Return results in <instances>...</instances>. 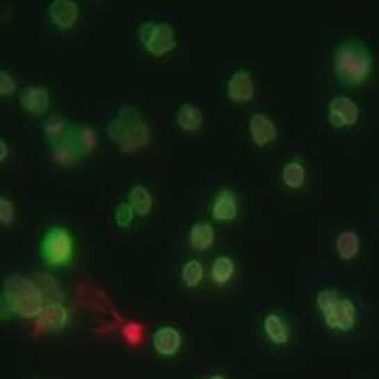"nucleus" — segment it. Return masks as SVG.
Wrapping results in <instances>:
<instances>
[{"label": "nucleus", "mask_w": 379, "mask_h": 379, "mask_svg": "<svg viewBox=\"0 0 379 379\" xmlns=\"http://www.w3.org/2000/svg\"><path fill=\"white\" fill-rule=\"evenodd\" d=\"M175 118H177L179 129L186 131V133H194V131H198L202 127V112L194 104H182L177 108V116Z\"/></svg>", "instance_id": "nucleus-16"}, {"label": "nucleus", "mask_w": 379, "mask_h": 379, "mask_svg": "<svg viewBox=\"0 0 379 379\" xmlns=\"http://www.w3.org/2000/svg\"><path fill=\"white\" fill-rule=\"evenodd\" d=\"M264 333L276 346H282V344L289 341V325L278 314H268L264 318Z\"/></svg>", "instance_id": "nucleus-17"}, {"label": "nucleus", "mask_w": 379, "mask_h": 379, "mask_svg": "<svg viewBox=\"0 0 379 379\" xmlns=\"http://www.w3.org/2000/svg\"><path fill=\"white\" fill-rule=\"evenodd\" d=\"M45 293L42 289L28 276L11 274L3 282V316H22V318H38L45 310Z\"/></svg>", "instance_id": "nucleus-1"}, {"label": "nucleus", "mask_w": 379, "mask_h": 379, "mask_svg": "<svg viewBox=\"0 0 379 379\" xmlns=\"http://www.w3.org/2000/svg\"><path fill=\"white\" fill-rule=\"evenodd\" d=\"M147 141H150V129L143 122V118H137L133 122V127H131L129 137L118 147H120V152H127V154H131V152H137L139 147L147 145Z\"/></svg>", "instance_id": "nucleus-15"}, {"label": "nucleus", "mask_w": 379, "mask_h": 379, "mask_svg": "<svg viewBox=\"0 0 379 379\" xmlns=\"http://www.w3.org/2000/svg\"><path fill=\"white\" fill-rule=\"evenodd\" d=\"M129 204L133 207V211L141 217L150 215L152 211V194L147 188L143 186H133L131 192H129Z\"/></svg>", "instance_id": "nucleus-21"}, {"label": "nucleus", "mask_w": 379, "mask_h": 379, "mask_svg": "<svg viewBox=\"0 0 379 379\" xmlns=\"http://www.w3.org/2000/svg\"><path fill=\"white\" fill-rule=\"evenodd\" d=\"M137 36H139V42L143 45V49L154 57H163V55L171 53L173 49H177V38H175L173 26H169L165 22L139 24Z\"/></svg>", "instance_id": "nucleus-5"}, {"label": "nucleus", "mask_w": 379, "mask_h": 379, "mask_svg": "<svg viewBox=\"0 0 379 379\" xmlns=\"http://www.w3.org/2000/svg\"><path fill=\"white\" fill-rule=\"evenodd\" d=\"M152 346L161 356H175L182 348V335L173 327H161L152 337Z\"/></svg>", "instance_id": "nucleus-14"}, {"label": "nucleus", "mask_w": 379, "mask_h": 379, "mask_svg": "<svg viewBox=\"0 0 379 379\" xmlns=\"http://www.w3.org/2000/svg\"><path fill=\"white\" fill-rule=\"evenodd\" d=\"M360 116L358 104L350 97H333L329 102V120L333 127H352Z\"/></svg>", "instance_id": "nucleus-6"}, {"label": "nucleus", "mask_w": 379, "mask_h": 379, "mask_svg": "<svg viewBox=\"0 0 379 379\" xmlns=\"http://www.w3.org/2000/svg\"><path fill=\"white\" fill-rule=\"evenodd\" d=\"M255 93V85H253V76L249 70H236L230 76V83H227V97L236 104H245L251 102Z\"/></svg>", "instance_id": "nucleus-8"}, {"label": "nucleus", "mask_w": 379, "mask_h": 379, "mask_svg": "<svg viewBox=\"0 0 379 379\" xmlns=\"http://www.w3.org/2000/svg\"><path fill=\"white\" fill-rule=\"evenodd\" d=\"M234 259L227 257V255H219L215 261H213V268H211V278L215 284H227L234 276Z\"/></svg>", "instance_id": "nucleus-19"}, {"label": "nucleus", "mask_w": 379, "mask_h": 379, "mask_svg": "<svg viewBox=\"0 0 379 379\" xmlns=\"http://www.w3.org/2000/svg\"><path fill=\"white\" fill-rule=\"evenodd\" d=\"M249 133H251V139L255 141V145L264 147L276 139V124L266 114H253L249 120Z\"/></svg>", "instance_id": "nucleus-12"}, {"label": "nucleus", "mask_w": 379, "mask_h": 379, "mask_svg": "<svg viewBox=\"0 0 379 379\" xmlns=\"http://www.w3.org/2000/svg\"><path fill=\"white\" fill-rule=\"evenodd\" d=\"M70 127H72V124H67L61 116H51V118L45 122L42 131H45V135H47V139L51 141V145H55V143H59V141H63V139L67 137Z\"/></svg>", "instance_id": "nucleus-23"}, {"label": "nucleus", "mask_w": 379, "mask_h": 379, "mask_svg": "<svg viewBox=\"0 0 379 379\" xmlns=\"http://www.w3.org/2000/svg\"><path fill=\"white\" fill-rule=\"evenodd\" d=\"M13 215H15L13 202L3 196V198H0V221H3V225H9L13 221Z\"/></svg>", "instance_id": "nucleus-28"}, {"label": "nucleus", "mask_w": 379, "mask_h": 379, "mask_svg": "<svg viewBox=\"0 0 379 379\" xmlns=\"http://www.w3.org/2000/svg\"><path fill=\"white\" fill-rule=\"evenodd\" d=\"M335 249H337V255L341 257V259H352V257H356L358 255V251H360V239H358V234L356 232H341L339 236H337V241H335Z\"/></svg>", "instance_id": "nucleus-20"}, {"label": "nucleus", "mask_w": 379, "mask_h": 379, "mask_svg": "<svg viewBox=\"0 0 379 379\" xmlns=\"http://www.w3.org/2000/svg\"><path fill=\"white\" fill-rule=\"evenodd\" d=\"M282 182L287 188L297 190L306 182V167H303L299 161H291L282 167Z\"/></svg>", "instance_id": "nucleus-22"}, {"label": "nucleus", "mask_w": 379, "mask_h": 379, "mask_svg": "<svg viewBox=\"0 0 379 379\" xmlns=\"http://www.w3.org/2000/svg\"><path fill=\"white\" fill-rule=\"evenodd\" d=\"M202 276H204V270H202V264H200V261L190 259V261L184 264V268H182V278H184V284H186V287H190V289L198 287L200 280H202Z\"/></svg>", "instance_id": "nucleus-25"}, {"label": "nucleus", "mask_w": 379, "mask_h": 379, "mask_svg": "<svg viewBox=\"0 0 379 379\" xmlns=\"http://www.w3.org/2000/svg\"><path fill=\"white\" fill-rule=\"evenodd\" d=\"M333 70L341 83L356 87L369 81L373 70V57L360 40H346L335 49Z\"/></svg>", "instance_id": "nucleus-2"}, {"label": "nucleus", "mask_w": 379, "mask_h": 379, "mask_svg": "<svg viewBox=\"0 0 379 379\" xmlns=\"http://www.w3.org/2000/svg\"><path fill=\"white\" fill-rule=\"evenodd\" d=\"M133 217H135V211H133V207L127 204V202H120V204L116 207V211H114V221H116V225H120V227H129V225L133 223Z\"/></svg>", "instance_id": "nucleus-26"}, {"label": "nucleus", "mask_w": 379, "mask_h": 379, "mask_svg": "<svg viewBox=\"0 0 379 379\" xmlns=\"http://www.w3.org/2000/svg\"><path fill=\"white\" fill-rule=\"evenodd\" d=\"M65 139L74 145L76 152H79V156H87L97 147V131L87 124H79V127L72 124Z\"/></svg>", "instance_id": "nucleus-10"}, {"label": "nucleus", "mask_w": 379, "mask_h": 379, "mask_svg": "<svg viewBox=\"0 0 379 379\" xmlns=\"http://www.w3.org/2000/svg\"><path fill=\"white\" fill-rule=\"evenodd\" d=\"M209 379H225V377H223V375H211Z\"/></svg>", "instance_id": "nucleus-30"}, {"label": "nucleus", "mask_w": 379, "mask_h": 379, "mask_svg": "<svg viewBox=\"0 0 379 379\" xmlns=\"http://www.w3.org/2000/svg\"><path fill=\"white\" fill-rule=\"evenodd\" d=\"M67 310L61 306V303H49L45 306V310L40 312V316L36 318V325L40 331H61L67 325Z\"/></svg>", "instance_id": "nucleus-13"}, {"label": "nucleus", "mask_w": 379, "mask_h": 379, "mask_svg": "<svg viewBox=\"0 0 379 379\" xmlns=\"http://www.w3.org/2000/svg\"><path fill=\"white\" fill-rule=\"evenodd\" d=\"M40 257L55 268H63L74 257V239L63 225H53L40 241Z\"/></svg>", "instance_id": "nucleus-4"}, {"label": "nucleus", "mask_w": 379, "mask_h": 379, "mask_svg": "<svg viewBox=\"0 0 379 379\" xmlns=\"http://www.w3.org/2000/svg\"><path fill=\"white\" fill-rule=\"evenodd\" d=\"M47 11H49V19L59 30H70L81 17V7L72 3V0H53Z\"/></svg>", "instance_id": "nucleus-7"}, {"label": "nucleus", "mask_w": 379, "mask_h": 379, "mask_svg": "<svg viewBox=\"0 0 379 379\" xmlns=\"http://www.w3.org/2000/svg\"><path fill=\"white\" fill-rule=\"evenodd\" d=\"M211 215L217 221H232L239 215V200L232 190H221L211 202Z\"/></svg>", "instance_id": "nucleus-11"}, {"label": "nucleus", "mask_w": 379, "mask_h": 379, "mask_svg": "<svg viewBox=\"0 0 379 379\" xmlns=\"http://www.w3.org/2000/svg\"><path fill=\"white\" fill-rule=\"evenodd\" d=\"M51 154H53V161H55L59 167H67V165H72V163H76V161L81 159V156H79V152L74 150V145H72L67 139H63V141L51 145Z\"/></svg>", "instance_id": "nucleus-24"}, {"label": "nucleus", "mask_w": 379, "mask_h": 379, "mask_svg": "<svg viewBox=\"0 0 379 379\" xmlns=\"http://www.w3.org/2000/svg\"><path fill=\"white\" fill-rule=\"evenodd\" d=\"M316 303L329 329L352 331L356 325V306L348 297H339L335 291H321Z\"/></svg>", "instance_id": "nucleus-3"}, {"label": "nucleus", "mask_w": 379, "mask_h": 379, "mask_svg": "<svg viewBox=\"0 0 379 379\" xmlns=\"http://www.w3.org/2000/svg\"><path fill=\"white\" fill-rule=\"evenodd\" d=\"M215 241V230L209 221H198L190 227V245L198 251H207Z\"/></svg>", "instance_id": "nucleus-18"}, {"label": "nucleus", "mask_w": 379, "mask_h": 379, "mask_svg": "<svg viewBox=\"0 0 379 379\" xmlns=\"http://www.w3.org/2000/svg\"><path fill=\"white\" fill-rule=\"evenodd\" d=\"M7 152H9L7 139H0V161H7Z\"/></svg>", "instance_id": "nucleus-29"}, {"label": "nucleus", "mask_w": 379, "mask_h": 379, "mask_svg": "<svg viewBox=\"0 0 379 379\" xmlns=\"http://www.w3.org/2000/svg\"><path fill=\"white\" fill-rule=\"evenodd\" d=\"M17 91V83L13 79V74L7 72V70H0V95L3 97H9Z\"/></svg>", "instance_id": "nucleus-27"}, {"label": "nucleus", "mask_w": 379, "mask_h": 379, "mask_svg": "<svg viewBox=\"0 0 379 379\" xmlns=\"http://www.w3.org/2000/svg\"><path fill=\"white\" fill-rule=\"evenodd\" d=\"M19 104L22 108L28 112V114H45L49 110V104H51V97H49V91L45 87H38V85H30V87H24L19 91Z\"/></svg>", "instance_id": "nucleus-9"}]
</instances>
